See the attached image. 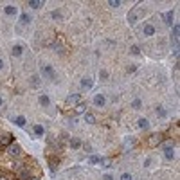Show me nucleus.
<instances>
[{
    "label": "nucleus",
    "instance_id": "nucleus-1",
    "mask_svg": "<svg viewBox=\"0 0 180 180\" xmlns=\"http://www.w3.org/2000/svg\"><path fill=\"white\" fill-rule=\"evenodd\" d=\"M144 13H146V9H144L142 6H135V7H131L130 9V13H128V22L130 23H135L139 18H142Z\"/></svg>",
    "mask_w": 180,
    "mask_h": 180
},
{
    "label": "nucleus",
    "instance_id": "nucleus-2",
    "mask_svg": "<svg viewBox=\"0 0 180 180\" xmlns=\"http://www.w3.org/2000/svg\"><path fill=\"white\" fill-rule=\"evenodd\" d=\"M79 103H81V95H79V94H70V95L65 99V106H67V108H70V106L74 108V106H78Z\"/></svg>",
    "mask_w": 180,
    "mask_h": 180
},
{
    "label": "nucleus",
    "instance_id": "nucleus-3",
    "mask_svg": "<svg viewBox=\"0 0 180 180\" xmlns=\"http://www.w3.org/2000/svg\"><path fill=\"white\" fill-rule=\"evenodd\" d=\"M7 153H9V157L18 158V157H22V148L16 142H13V144H9V146H7Z\"/></svg>",
    "mask_w": 180,
    "mask_h": 180
},
{
    "label": "nucleus",
    "instance_id": "nucleus-4",
    "mask_svg": "<svg viewBox=\"0 0 180 180\" xmlns=\"http://www.w3.org/2000/svg\"><path fill=\"white\" fill-rule=\"evenodd\" d=\"M162 139H164L162 133H153V135H150V139H148V146H150V148H157L158 144L162 142Z\"/></svg>",
    "mask_w": 180,
    "mask_h": 180
},
{
    "label": "nucleus",
    "instance_id": "nucleus-5",
    "mask_svg": "<svg viewBox=\"0 0 180 180\" xmlns=\"http://www.w3.org/2000/svg\"><path fill=\"white\" fill-rule=\"evenodd\" d=\"M42 74L45 76V78H49V79H54V76H56V74H54V69H52L50 65H43V67H42Z\"/></svg>",
    "mask_w": 180,
    "mask_h": 180
},
{
    "label": "nucleus",
    "instance_id": "nucleus-6",
    "mask_svg": "<svg viewBox=\"0 0 180 180\" xmlns=\"http://www.w3.org/2000/svg\"><path fill=\"white\" fill-rule=\"evenodd\" d=\"M105 103H106V97H105L103 94H95V95H94V105H95L97 108H103L105 106Z\"/></svg>",
    "mask_w": 180,
    "mask_h": 180
},
{
    "label": "nucleus",
    "instance_id": "nucleus-7",
    "mask_svg": "<svg viewBox=\"0 0 180 180\" xmlns=\"http://www.w3.org/2000/svg\"><path fill=\"white\" fill-rule=\"evenodd\" d=\"M0 144H2V146H9V144H13V135H11V133H4V135H0Z\"/></svg>",
    "mask_w": 180,
    "mask_h": 180
},
{
    "label": "nucleus",
    "instance_id": "nucleus-8",
    "mask_svg": "<svg viewBox=\"0 0 180 180\" xmlns=\"http://www.w3.org/2000/svg\"><path fill=\"white\" fill-rule=\"evenodd\" d=\"M164 157L166 160H173L175 158V148L173 146H166L164 148Z\"/></svg>",
    "mask_w": 180,
    "mask_h": 180
},
{
    "label": "nucleus",
    "instance_id": "nucleus-9",
    "mask_svg": "<svg viewBox=\"0 0 180 180\" xmlns=\"http://www.w3.org/2000/svg\"><path fill=\"white\" fill-rule=\"evenodd\" d=\"M173 20H175V13H173V11L164 13V22L167 23V25H173Z\"/></svg>",
    "mask_w": 180,
    "mask_h": 180
},
{
    "label": "nucleus",
    "instance_id": "nucleus-10",
    "mask_svg": "<svg viewBox=\"0 0 180 180\" xmlns=\"http://www.w3.org/2000/svg\"><path fill=\"white\" fill-rule=\"evenodd\" d=\"M142 31H144V36H153L155 34V27H153L151 23H146Z\"/></svg>",
    "mask_w": 180,
    "mask_h": 180
},
{
    "label": "nucleus",
    "instance_id": "nucleus-11",
    "mask_svg": "<svg viewBox=\"0 0 180 180\" xmlns=\"http://www.w3.org/2000/svg\"><path fill=\"white\" fill-rule=\"evenodd\" d=\"M4 13H6L7 16H14V14L18 13V9H16L14 6H6L4 7Z\"/></svg>",
    "mask_w": 180,
    "mask_h": 180
},
{
    "label": "nucleus",
    "instance_id": "nucleus-12",
    "mask_svg": "<svg viewBox=\"0 0 180 180\" xmlns=\"http://www.w3.org/2000/svg\"><path fill=\"white\" fill-rule=\"evenodd\" d=\"M83 119H85V122H88V124H94V122H95V115L90 114V112H85V114H83Z\"/></svg>",
    "mask_w": 180,
    "mask_h": 180
},
{
    "label": "nucleus",
    "instance_id": "nucleus-13",
    "mask_svg": "<svg viewBox=\"0 0 180 180\" xmlns=\"http://www.w3.org/2000/svg\"><path fill=\"white\" fill-rule=\"evenodd\" d=\"M27 6L33 7V9H40V7H43V2H42V0H29Z\"/></svg>",
    "mask_w": 180,
    "mask_h": 180
},
{
    "label": "nucleus",
    "instance_id": "nucleus-14",
    "mask_svg": "<svg viewBox=\"0 0 180 180\" xmlns=\"http://www.w3.org/2000/svg\"><path fill=\"white\" fill-rule=\"evenodd\" d=\"M38 101H40V105H42V106H49V105H50V99H49V95H47V94H42Z\"/></svg>",
    "mask_w": 180,
    "mask_h": 180
},
{
    "label": "nucleus",
    "instance_id": "nucleus-15",
    "mask_svg": "<svg viewBox=\"0 0 180 180\" xmlns=\"http://www.w3.org/2000/svg\"><path fill=\"white\" fill-rule=\"evenodd\" d=\"M137 126H139L141 130H146V128H150V121L142 117V119H139V121H137Z\"/></svg>",
    "mask_w": 180,
    "mask_h": 180
},
{
    "label": "nucleus",
    "instance_id": "nucleus-16",
    "mask_svg": "<svg viewBox=\"0 0 180 180\" xmlns=\"http://www.w3.org/2000/svg\"><path fill=\"white\" fill-rule=\"evenodd\" d=\"M58 164H59V160H58V158H54V157H49V166H50V171H52V173L56 171Z\"/></svg>",
    "mask_w": 180,
    "mask_h": 180
},
{
    "label": "nucleus",
    "instance_id": "nucleus-17",
    "mask_svg": "<svg viewBox=\"0 0 180 180\" xmlns=\"http://www.w3.org/2000/svg\"><path fill=\"white\" fill-rule=\"evenodd\" d=\"M178 34H180V25L178 23H175V25H173V40H175V43L178 42Z\"/></svg>",
    "mask_w": 180,
    "mask_h": 180
},
{
    "label": "nucleus",
    "instance_id": "nucleus-18",
    "mask_svg": "<svg viewBox=\"0 0 180 180\" xmlns=\"http://www.w3.org/2000/svg\"><path fill=\"white\" fill-rule=\"evenodd\" d=\"M25 117H23V115H18V117H16V119H14V124H16V126H20V128H23V126H25Z\"/></svg>",
    "mask_w": 180,
    "mask_h": 180
},
{
    "label": "nucleus",
    "instance_id": "nucleus-19",
    "mask_svg": "<svg viewBox=\"0 0 180 180\" xmlns=\"http://www.w3.org/2000/svg\"><path fill=\"white\" fill-rule=\"evenodd\" d=\"M18 178L20 180H29L31 177H29V169H20L18 171Z\"/></svg>",
    "mask_w": 180,
    "mask_h": 180
},
{
    "label": "nucleus",
    "instance_id": "nucleus-20",
    "mask_svg": "<svg viewBox=\"0 0 180 180\" xmlns=\"http://www.w3.org/2000/svg\"><path fill=\"white\" fill-rule=\"evenodd\" d=\"M22 52H23V47H22L20 43L13 47V56H16V58H18V56H22Z\"/></svg>",
    "mask_w": 180,
    "mask_h": 180
},
{
    "label": "nucleus",
    "instance_id": "nucleus-21",
    "mask_svg": "<svg viewBox=\"0 0 180 180\" xmlns=\"http://www.w3.org/2000/svg\"><path fill=\"white\" fill-rule=\"evenodd\" d=\"M29 22H31V16H29V13H22V14H20V23L27 25Z\"/></svg>",
    "mask_w": 180,
    "mask_h": 180
},
{
    "label": "nucleus",
    "instance_id": "nucleus-22",
    "mask_svg": "<svg viewBox=\"0 0 180 180\" xmlns=\"http://www.w3.org/2000/svg\"><path fill=\"white\" fill-rule=\"evenodd\" d=\"M34 135H38V137H42L43 135V131H45V130H43V126L42 124H34Z\"/></svg>",
    "mask_w": 180,
    "mask_h": 180
},
{
    "label": "nucleus",
    "instance_id": "nucleus-23",
    "mask_svg": "<svg viewBox=\"0 0 180 180\" xmlns=\"http://www.w3.org/2000/svg\"><path fill=\"white\" fill-rule=\"evenodd\" d=\"M92 85L94 83H92V79L90 78H85L83 81H81V86H83V88H92Z\"/></svg>",
    "mask_w": 180,
    "mask_h": 180
},
{
    "label": "nucleus",
    "instance_id": "nucleus-24",
    "mask_svg": "<svg viewBox=\"0 0 180 180\" xmlns=\"http://www.w3.org/2000/svg\"><path fill=\"white\" fill-rule=\"evenodd\" d=\"M74 108H76V114H85V112H86V105H85V103H79L78 106H74Z\"/></svg>",
    "mask_w": 180,
    "mask_h": 180
},
{
    "label": "nucleus",
    "instance_id": "nucleus-25",
    "mask_svg": "<svg viewBox=\"0 0 180 180\" xmlns=\"http://www.w3.org/2000/svg\"><path fill=\"white\" fill-rule=\"evenodd\" d=\"M70 146H72V148H79V146H81V141H79L78 137H72V139H70Z\"/></svg>",
    "mask_w": 180,
    "mask_h": 180
},
{
    "label": "nucleus",
    "instance_id": "nucleus-26",
    "mask_svg": "<svg viewBox=\"0 0 180 180\" xmlns=\"http://www.w3.org/2000/svg\"><path fill=\"white\" fill-rule=\"evenodd\" d=\"M166 115H167V110L162 106H158L157 108V117H166Z\"/></svg>",
    "mask_w": 180,
    "mask_h": 180
},
{
    "label": "nucleus",
    "instance_id": "nucleus-27",
    "mask_svg": "<svg viewBox=\"0 0 180 180\" xmlns=\"http://www.w3.org/2000/svg\"><path fill=\"white\" fill-rule=\"evenodd\" d=\"M99 164H103L105 167H112V158H101Z\"/></svg>",
    "mask_w": 180,
    "mask_h": 180
},
{
    "label": "nucleus",
    "instance_id": "nucleus-28",
    "mask_svg": "<svg viewBox=\"0 0 180 180\" xmlns=\"http://www.w3.org/2000/svg\"><path fill=\"white\" fill-rule=\"evenodd\" d=\"M88 162H90V164H99V162H101V157H97V155H92V157L88 158Z\"/></svg>",
    "mask_w": 180,
    "mask_h": 180
},
{
    "label": "nucleus",
    "instance_id": "nucleus-29",
    "mask_svg": "<svg viewBox=\"0 0 180 180\" xmlns=\"http://www.w3.org/2000/svg\"><path fill=\"white\" fill-rule=\"evenodd\" d=\"M141 106H142V101H141V99H133V103H131V108H135V110H139Z\"/></svg>",
    "mask_w": 180,
    "mask_h": 180
},
{
    "label": "nucleus",
    "instance_id": "nucleus-30",
    "mask_svg": "<svg viewBox=\"0 0 180 180\" xmlns=\"http://www.w3.org/2000/svg\"><path fill=\"white\" fill-rule=\"evenodd\" d=\"M31 85L38 86V85H40V78H38V76H33V78H31Z\"/></svg>",
    "mask_w": 180,
    "mask_h": 180
},
{
    "label": "nucleus",
    "instance_id": "nucleus-31",
    "mask_svg": "<svg viewBox=\"0 0 180 180\" xmlns=\"http://www.w3.org/2000/svg\"><path fill=\"white\" fill-rule=\"evenodd\" d=\"M131 54H133V56H139V54H141V49H139V47H137V45H133V47H131Z\"/></svg>",
    "mask_w": 180,
    "mask_h": 180
},
{
    "label": "nucleus",
    "instance_id": "nucleus-32",
    "mask_svg": "<svg viewBox=\"0 0 180 180\" xmlns=\"http://www.w3.org/2000/svg\"><path fill=\"white\" fill-rule=\"evenodd\" d=\"M108 6H110V7H119V6H121V2H119V0H110V2H108Z\"/></svg>",
    "mask_w": 180,
    "mask_h": 180
},
{
    "label": "nucleus",
    "instance_id": "nucleus-33",
    "mask_svg": "<svg viewBox=\"0 0 180 180\" xmlns=\"http://www.w3.org/2000/svg\"><path fill=\"white\" fill-rule=\"evenodd\" d=\"M121 180H133V177H131L130 173H122V175H121Z\"/></svg>",
    "mask_w": 180,
    "mask_h": 180
},
{
    "label": "nucleus",
    "instance_id": "nucleus-34",
    "mask_svg": "<svg viewBox=\"0 0 180 180\" xmlns=\"http://www.w3.org/2000/svg\"><path fill=\"white\" fill-rule=\"evenodd\" d=\"M50 16H52L54 20H59V18H61V14L58 13V11H52V13H50Z\"/></svg>",
    "mask_w": 180,
    "mask_h": 180
},
{
    "label": "nucleus",
    "instance_id": "nucleus-35",
    "mask_svg": "<svg viewBox=\"0 0 180 180\" xmlns=\"http://www.w3.org/2000/svg\"><path fill=\"white\" fill-rule=\"evenodd\" d=\"M99 78L106 79V78H108V72H106V70H101V72H99Z\"/></svg>",
    "mask_w": 180,
    "mask_h": 180
},
{
    "label": "nucleus",
    "instance_id": "nucleus-36",
    "mask_svg": "<svg viewBox=\"0 0 180 180\" xmlns=\"http://www.w3.org/2000/svg\"><path fill=\"white\" fill-rule=\"evenodd\" d=\"M103 180H114V177H112V175H105V177H103Z\"/></svg>",
    "mask_w": 180,
    "mask_h": 180
},
{
    "label": "nucleus",
    "instance_id": "nucleus-37",
    "mask_svg": "<svg viewBox=\"0 0 180 180\" xmlns=\"http://www.w3.org/2000/svg\"><path fill=\"white\" fill-rule=\"evenodd\" d=\"M2 67H4V61H2V59H0V70H2Z\"/></svg>",
    "mask_w": 180,
    "mask_h": 180
},
{
    "label": "nucleus",
    "instance_id": "nucleus-38",
    "mask_svg": "<svg viewBox=\"0 0 180 180\" xmlns=\"http://www.w3.org/2000/svg\"><path fill=\"white\" fill-rule=\"evenodd\" d=\"M2 103H4V101H2V97H0V106H2Z\"/></svg>",
    "mask_w": 180,
    "mask_h": 180
},
{
    "label": "nucleus",
    "instance_id": "nucleus-39",
    "mask_svg": "<svg viewBox=\"0 0 180 180\" xmlns=\"http://www.w3.org/2000/svg\"><path fill=\"white\" fill-rule=\"evenodd\" d=\"M29 180H38V178H29Z\"/></svg>",
    "mask_w": 180,
    "mask_h": 180
},
{
    "label": "nucleus",
    "instance_id": "nucleus-40",
    "mask_svg": "<svg viewBox=\"0 0 180 180\" xmlns=\"http://www.w3.org/2000/svg\"><path fill=\"white\" fill-rule=\"evenodd\" d=\"M0 180H6V178H0Z\"/></svg>",
    "mask_w": 180,
    "mask_h": 180
}]
</instances>
